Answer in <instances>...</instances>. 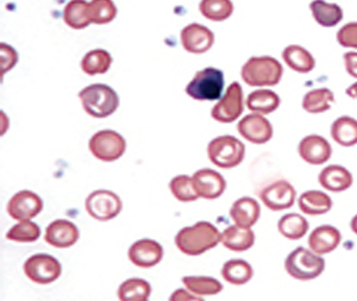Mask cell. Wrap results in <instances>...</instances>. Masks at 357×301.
<instances>
[{
	"label": "cell",
	"instance_id": "6da1fadb",
	"mask_svg": "<svg viewBox=\"0 0 357 301\" xmlns=\"http://www.w3.org/2000/svg\"><path fill=\"white\" fill-rule=\"evenodd\" d=\"M222 233L208 222H198L192 226L183 228L175 237V245L187 256H199L218 245Z\"/></svg>",
	"mask_w": 357,
	"mask_h": 301
},
{
	"label": "cell",
	"instance_id": "7a4b0ae2",
	"mask_svg": "<svg viewBox=\"0 0 357 301\" xmlns=\"http://www.w3.org/2000/svg\"><path fill=\"white\" fill-rule=\"evenodd\" d=\"M282 74V65L272 56L250 57L241 70L243 82L252 87L278 85Z\"/></svg>",
	"mask_w": 357,
	"mask_h": 301
},
{
	"label": "cell",
	"instance_id": "3957f363",
	"mask_svg": "<svg viewBox=\"0 0 357 301\" xmlns=\"http://www.w3.org/2000/svg\"><path fill=\"white\" fill-rule=\"evenodd\" d=\"M86 114L94 118H106L117 111L119 97L110 86L94 84L87 86L79 93Z\"/></svg>",
	"mask_w": 357,
	"mask_h": 301
},
{
	"label": "cell",
	"instance_id": "277c9868",
	"mask_svg": "<svg viewBox=\"0 0 357 301\" xmlns=\"http://www.w3.org/2000/svg\"><path fill=\"white\" fill-rule=\"evenodd\" d=\"M284 269L289 277L296 280H314L324 272L325 260L310 249L299 247L286 257Z\"/></svg>",
	"mask_w": 357,
	"mask_h": 301
},
{
	"label": "cell",
	"instance_id": "5b68a950",
	"mask_svg": "<svg viewBox=\"0 0 357 301\" xmlns=\"http://www.w3.org/2000/svg\"><path fill=\"white\" fill-rule=\"evenodd\" d=\"M245 147L240 139L234 136H220L212 139L207 146V156L215 166L223 169H231L242 163Z\"/></svg>",
	"mask_w": 357,
	"mask_h": 301
},
{
	"label": "cell",
	"instance_id": "8992f818",
	"mask_svg": "<svg viewBox=\"0 0 357 301\" xmlns=\"http://www.w3.org/2000/svg\"><path fill=\"white\" fill-rule=\"evenodd\" d=\"M224 73L220 70L207 67L199 70L187 85L186 93L198 102H215L222 97Z\"/></svg>",
	"mask_w": 357,
	"mask_h": 301
},
{
	"label": "cell",
	"instance_id": "52a82bcc",
	"mask_svg": "<svg viewBox=\"0 0 357 301\" xmlns=\"http://www.w3.org/2000/svg\"><path fill=\"white\" fill-rule=\"evenodd\" d=\"M89 150L94 157L104 162L121 159L126 149V139L114 130L98 131L89 143Z\"/></svg>",
	"mask_w": 357,
	"mask_h": 301
},
{
	"label": "cell",
	"instance_id": "ba28073f",
	"mask_svg": "<svg viewBox=\"0 0 357 301\" xmlns=\"http://www.w3.org/2000/svg\"><path fill=\"white\" fill-rule=\"evenodd\" d=\"M61 272V263L48 254H35L25 261V275L29 280L38 285H48L56 281Z\"/></svg>",
	"mask_w": 357,
	"mask_h": 301
},
{
	"label": "cell",
	"instance_id": "9c48e42d",
	"mask_svg": "<svg viewBox=\"0 0 357 301\" xmlns=\"http://www.w3.org/2000/svg\"><path fill=\"white\" fill-rule=\"evenodd\" d=\"M85 208L89 216L94 219L107 222L114 219L121 213L123 203L114 192L98 190L87 196Z\"/></svg>",
	"mask_w": 357,
	"mask_h": 301
},
{
	"label": "cell",
	"instance_id": "30bf717a",
	"mask_svg": "<svg viewBox=\"0 0 357 301\" xmlns=\"http://www.w3.org/2000/svg\"><path fill=\"white\" fill-rule=\"evenodd\" d=\"M243 109V90L240 82H234L220 102L213 106L211 117L220 123L235 122L240 118Z\"/></svg>",
	"mask_w": 357,
	"mask_h": 301
},
{
	"label": "cell",
	"instance_id": "8fae6325",
	"mask_svg": "<svg viewBox=\"0 0 357 301\" xmlns=\"http://www.w3.org/2000/svg\"><path fill=\"white\" fill-rule=\"evenodd\" d=\"M260 199L272 211H284L292 208L296 199V188L287 180H276L260 192Z\"/></svg>",
	"mask_w": 357,
	"mask_h": 301
},
{
	"label": "cell",
	"instance_id": "7c38bea8",
	"mask_svg": "<svg viewBox=\"0 0 357 301\" xmlns=\"http://www.w3.org/2000/svg\"><path fill=\"white\" fill-rule=\"evenodd\" d=\"M43 210L41 196L33 192H18L10 199L8 203V213L13 219L28 222L33 219Z\"/></svg>",
	"mask_w": 357,
	"mask_h": 301
},
{
	"label": "cell",
	"instance_id": "4fadbf2b",
	"mask_svg": "<svg viewBox=\"0 0 357 301\" xmlns=\"http://www.w3.org/2000/svg\"><path fill=\"white\" fill-rule=\"evenodd\" d=\"M192 181L197 196L204 199H217L227 190V181L223 176L210 168H203L195 171V176H192Z\"/></svg>",
	"mask_w": 357,
	"mask_h": 301
},
{
	"label": "cell",
	"instance_id": "5bb4252c",
	"mask_svg": "<svg viewBox=\"0 0 357 301\" xmlns=\"http://www.w3.org/2000/svg\"><path fill=\"white\" fill-rule=\"evenodd\" d=\"M298 154L304 162L312 166H321L329 161L333 155V148L319 134H309L298 144Z\"/></svg>",
	"mask_w": 357,
	"mask_h": 301
},
{
	"label": "cell",
	"instance_id": "9a60e30c",
	"mask_svg": "<svg viewBox=\"0 0 357 301\" xmlns=\"http://www.w3.org/2000/svg\"><path fill=\"white\" fill-rule=\"evenodd\" d=\"M237 129L244 139L254 144H264L273 137L272 124L261 114H248L238 122Z\"/></svg>",
	"mask_w": 357,
	"mask_h": 301
},
{
	"label": "cell",
	"instance_id": "2e32d148",
	"mask_svg": "<svg viewBox=\"0 0 357 301\" xmlns=\"http://www.w3.org/2000/svg\"><path fill=\"white\" fill-rule=\"evenodd\" d=\"M181 45L183 49L191 54H204L215 43V33L204 25L193 23L181 30Z\"/></svg>",
	"mask_w": 357,
	"mask_h": 301
},
{
	"label": "cell",
	"instance_id": "e0dca14e",
	"mask_svg": "<svg viewBox=\"0 0 357 301\" xmlns=\"http://www.w3.org/2000/svg\"><path fill=\"white\" fill-rule=\"evenodd\" d=\"M131 263L139 268H151L163 258L162 245L154 240L144 238L135 242L128 252Z\"/></svg>",
	"mask_w": 357,
	"mask_h": 301
},
{
	"label": "cell",
	"instance_id": "ac0fdd59",
	"mask_svg": "<svg viewBox=\"0 0 357 301\" xmlns=\"http://www.w3.org/2000/svg\"><path fill=\"white\" fill-rule=\"evenodd\" d=\"M80 232L77 225L66 219L54 220L45 230V240L54 248L66 249L77 243Z\"/></svg>",
	"mask_w": 357,
	"mask_h": 301
},
{
	"label": "cell",
	"instance_id": "d6986e66",
	"mask_svg": "<svg viewBox=\"0 0 357 301\" xmlns=\"http://www.w3.org/2000/svg\"><path fill=\"white\" fill-rule=\"evenodd\" d=\"M342 235L333 225L324 224L314 229L310 233L309 249L319 256L333 252L341 245Z\"/></svg>",
	"mask_w": 357,
	"mask_h": 301
},
{
	"label": "cell",
	"instance_id": "ffe728a7",
	"mask_svg": "<svg viewBox=\"0 0 357 301\" xmlns=\"http://www.w3.org/2000/svg\"><path fill=\"white\" fill-rule=\"evenodd\" d=\"M318 181L321 187L333 193H341L353 186V174L347 168L340 164H330L323 168Z\"/></svg>",
	"mask_w": 357,
	"mask_h": 301
},
{
	"label": "cell",
	"instance_id": "44dd1931",
	"mask_svg": "<svg viewBox=\"0 0 357 301\" xmlns=\"http://www.w3.org/2000/svg\"><path fill=\"white\" fill-rule=\"evenodd\" d=\"M260 203L250 196H242L236 200L230 208V217L240 228L252 229L260 219Z\"/></svg>",
	"mask_w": 357,
	"mask_h": 301
},
{
	"label": "cell",
	"instance_id": "7402d4cb",
	"mask_svg": "<svg viewBox=\"0 0 357 301\" xmlns=\"http://www.w3.org/2000/svg\"><path fill=\"white\" fill-rule=\"evenodd\" d=\"M298 206L307 216H321L333 208V200L325 192L311 190L299 196Z\"/></svg>",
	"mask_w": 357,
	"mask_h": 301
},
{
	"label": "cell",
	"instance_id": "603a6c76",
	"mask_svg": "<svg viewBox=\"0 0 357 301\" xmlns=\"http://www.w3.org/2000/svg\"><path fill=\"white\" fill-rule=\"evenodd\" d=\"M222 245L231 252H247L255 243V233L252 229L231 225L222 232Z\"/></svg>",
	"mask_w": 357,
	"mask_h": 301
},
{
	"label": "cell",
	"instance_id": "cb8c5ba5",
	"mask_svg": "<svg viewBox=\"0 0 357 301\" xmlns=\"http://www.w3.org/2000/svg\"><path fill=\"white\" fill-rule=\"evenodd\" d=\"M282 60L296 73L306 74L316 67V60L309 50L298 45H291L282 52Z\"/></svg>",
	"mask_w": 357,
	"mask_h": 301
},
{
	"label": "cell",
	"instance_id": "d4e9b609",
	"mask_svg": "<svg viewBox=\"0 0 357 301\" xmlns=\"http://www.w3.org/2000/svg\"><path fill=\"white\" fill-rule=\"evenodd\" d=\"M330 134L333 141L342 147H354L357 144V119L342 116L331 124Z\"/></svg>",
	"mask_w": 357,
	"mask_h": 301
},
{
	"label": "cell",
	"instance_id": "484cf974",
	"mask_svg": "<svg viewBox=\"0 0 357 301\" xmlns=\"http://www.w3.org/2000/svg\"><path fill=\"white\" fill-rule=\"evenodd\" d=\"M313 20L323 28H333L343 20V10L341 6L333 3L316 0L310 4Z\"/></svg>",
	"mask_w": 357,
	"mask_h": 301
},
{
	"label": "cell",
	"instance_id": "4316f807",
	"mask_svg": "<svg viewBox=\"0 0 357 301\" xmlns=\"http://www.w3.org/2000/svg\"><path fill=\"white\" fill-rule=\"evenodd\" d=\"M247 107L254 114L266 116L280 106V97L271 90H256L248 95Z\"/></svg>",
	"mask_w": 357,
	"mask_h": 301
},
{
	"label": "cell",
	"instance_id": "83f0119b",
	"mask_svg": "<svg viewBox=\"0 0 357 301\" xmlns=\"http://www.w3.org/2000/svg\"><path fill=\"white\" fill-rule=\"evenodd\" d=\"M335 94L329 88H314L305 94L303 98V109L307 114H324L333 107Z\"/></svg>",
	"mask_w": 357,
	"mask_h": 301
},
{
	"label": "cell",
	"instance_id": "f1b7e54d",
	"mask_svg": "<svg viewBox=\"0 0 357 301\" xmlns=\"http://www.w3.org/2000/svg\"><path fill=\"white\" fill-rule=\"evenodd\" d=\"M310 224L307 219L298 213H289L281 217L278 222V230L280 235L289 240H301L307 235Z\"/></svg>",
	"mask_w": 357,
	"mask_h": 301
},
{
	"label": "cell",
	"instance_id": "f546056e",
	"mask_svg": "<svg viewBox=\"0 0 357 301\" xmlns=\"http://www.w3.org/2000/svg\"><path fill=\"white\" fill-rule=\"evenodd\" d=\"M222 277L224 280L231 284V285L241 286L245 285L249 281L252 280L254 275V270L250 263L247 261L235 258L225 262L222 268Z\"/></svg>",
	"mask_w": 357,
	"mask_h": 301
},
{
	"label": "cell",
	"instance_id": "4dcf8cb0",
	"mask_svg": "<svg viewBox=\"0 0 357 301\" xmlns=\"http://www.w3.org/2000/svg\"><path fill=\"white\" fill-rule=\"evenodd\" d=\"M151 293L149 282L137 277L124 281L117 291L119 301H146Z\"/></svg>",
	"mask_w": 357,
	"mask_h": 301
},
{
	"label": "cell",
	"instance_id": "1f68e13d",
	"mask_svg": "<svg viewBox=\"0 0 357 301\" xmlns=\"http://www.w3.org/2000/svg\"><path fill=\"white\" fill-rule=\"evenodd\" d=\"M63 20L66 24L75 30L87 28L92 23L89 16V3L70 1L63 11Z\"/></svg>",
	"mask_w": 357,
	"mask_h": 301
},
{
	"label": "cell",
	"instance_id": "d6a6232c",
	"mask_svg": "<svg viewBox=\"0 0 357 301\" xmlns=\"http://www.w3.org/2000/svg\"><path fill=\"white\" fill-rule=\"evenodd\" d=\"M112 63V56L104 49H94L86 54L82 61V70L87 75L107 73Z\"/></svg>",
	"mask_w": 357,
	"mask_h": 301
},
{
	"label": "cell",
	"instance_id": "836d02e7",
	"mask_svg": "<svg viewBox=\"0 0 357 301\" xmlns=\"http://www.w3.org/2000/svg\"><path fill=\"white\" fill-rule=\"evenodd\" d=\"M183 285L191 293L203 297V295H215L223 291L222 282L211 277H183Z\"/></svg>",
	"mask_w": 357,
	"mask_h": 301
},
{
	"label": "cell",
	"instance_id": "e575fe53",
	"mask_svg": "<svg viewBox=\"0 0 357 301\" xmlns=\"http://www.w3.org/2000/svg\"><path fill=\"white\" fill-rule=\"evenodd\" d=\"M199 10L205 18L213 22H223L234 13V4L229 0H204Z\"/></svg>",
	"mask_w": 357,
	"mask_h": 301
},
{
	"label": "cell",
	"instance_id": "d590c367",
	"mask_svg": "<svg viewBox=\"0 0 357 301\" xmlns=\"http://www.w3.org/2000/svg\"><path fill=\"white\" fill-rule=\"evenodd\" d=\"M41 236V228L33 223L31 220L28 222H20L18 224L13 225L6 233V238L17 243H31L38 240Z\"/></svg>",
	"mask_w": 357,
	"mask_h": 301
},
{
	"label": "cell",
	"instance_id": "8d00e7d4",
	"mask_svg": "<svg viewBox=\"0 0 357 301\" xmlns=\"http://www.w3.org/2000/svg\"><path fill=\"white\" fill-rule=\"evenodd\" d=\"M89 16L94 24H107L117 16V8L111 0H94L89 3Z\"/></svg>",
	"mask_w": 357,
	"mask_h": 301
},
{
	"label": "cell",
	"instance_id": "74e56055",
	"mask_svg": "<svg viewBox=\"0 0 357 301\" xmlns=\"http://www.w3.org/2000/svg\"><path fill=\"white\" fill-rule=\"evenodd\" d=\"M169 190L172 194L183 203L195 201L199 196L195 193L192 178L188 176H178L173 178L169 183Z\"/></svg>",
	"mask_w": 357,
	"mask_h": 301
},
{
	"label": "cell",
	"instance_id": "f35d334b",
	"mask_svg": "<svg viewBox=\"0 0 357 301\" xmlns=\"http://www.w3.org/2000/svg\"><path fill=\"white\" fill-rule=\"evenodd\" d=\"M337 42L343 48L357 49V22L343 25L337 33Z\"/></svg>",
	"mask_w": 357,
	"mask_h": 301
},
{
	"label": "cell",
	"instance_id": "ab89813d",
	"mask_svg": "<svg viewBox=\"0 0 357 301\" xmlns=\"http://www.w3.org/2000/svg\"><path fill=\"white\" fill-rule=\"evenodd\" d=\"M0 53H1V74H5L15 67L18 56H17L16 50L6 43L0 45Z\"/></svg>",
	"mask_w": 357,
	"mask_h": 301
},
{
	"label": "cell",
	"instance_id": "60d3db41",
	"mask_svg": "<svg viewBox=\"0 0 357 301\" xmlns=\"http://www.w3.org/2000/svg\"><path fill=\"white\" fill-rule=\"evenodd\" d=\"M345 70L350 77L357 79V52H348L343 55Z\"/></svg>",
	"mask_w": 357,
	"mask_h": 301
},
{
	"label": "cell",
	"instance_id": "b9f144b4",
	"mask_svg": "<svg viewBox=\"0 0 357 301\" xmlns=\"http://www.w3.org/2000/svg\"><path fill=\"white\" fill-rule=\"evenodd\" d=\"M169 301H205L203 298L191 293L188 289L178 288L169 297Z\"/></svg>",
	"mask_w": 357,
	"mask_h": 301
},
{
	"label": "cell",
	"instance_id": "7bdbcfd3",
	"mask_svg": "<svg viewBox=\"0 0 357 301\" xmlns=\"http://www.w3.org/2000/svg\"><path fill=\"white\" fill-rule=\"evenodd\" d=\"M347 95L351 99H356L357 100V82H354L351 85L345 90Z\"/></svg>",
	"mask_w": 357,
	"mask_h": 301
},
{
	"label": "cell",
	"instance_id": "ee69618b",
	"mask_svg": "<svg viewBox=\"0 0 357 301\" xmlns=\"http://www.w3.org/2000/svg\"><path fill=\"white\" fill-rule=\"evenodd\" d=\"M350 229H351V231L357 236V213L353 217L351 222H350Z\"/></svg>",
	"mask_w": 357,
	"mask_h": 301
},
{
	"label": "cell",
	"instance_id": "f6af8a7d",
	"mask_svg": "<svg viewBox=\"0 0 357 301\" xmlns=\"http://www.w3.org/2000/svg\"><path fill=\"white\" fill-rule=\"evenodd\" d=\"M146 301H148V300H146Z\"/></svg>",
	"mask_w": 357,
	"mask_h": 301
}]
</instances>
